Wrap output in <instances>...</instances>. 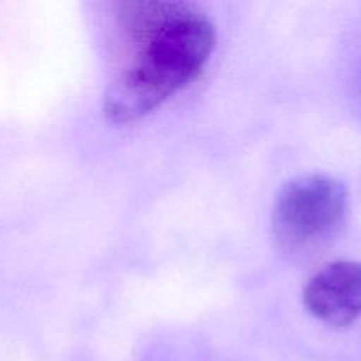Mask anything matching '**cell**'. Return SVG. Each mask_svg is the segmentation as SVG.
<instances>
[{
  "mask_svg": "<svg viewBox=\"0 0 361 361\" xmlns=\"http://www.w3.org/2000/svg\"><path fill=\"white\" fill-rule=\"evenodd\" d=\"M115 25L126 60L102 97V111L111 123L143 118L189 87L217 44L214 21L189 2H118Z\"/></svg>",
  "mask_w": 361,
  "mask_h": 361,
  "instance_id": "6da1fadb",
  "label": "cell"
},
{
  "mask_svg": "<svg viewBox=\"0 0 361 361\" xmlns=\"http://www.w3.org/2000/svg\"><path fill=\"white\" fill-rule=\"evenodd\" d=\"M349 194L344 183L324 173L289 180L277 194L271 229L284 250H309L330 240L344 224Z\"/></svg>",
  "mask_w": 361,
  "mask_h": 361,
  "instance_id": "7a4b0ae2",
  "label": "cell"
},
{
  "mask_svg": "<svg viewBox=\"0 0 361 361\" xmlns=\"http://www.w3.org/2000/svg\"><path fill=\"white\" fill-rule=\"evenodd\" d=\"M303 305L324 324L344 328L361 316V263L335 261L310 277Z\"/></svg>",
  "mask_w": 361,
  "mask_h": 361,
  "instance_id": "3957f363",
  "label": "cell"
}]
</instances>
